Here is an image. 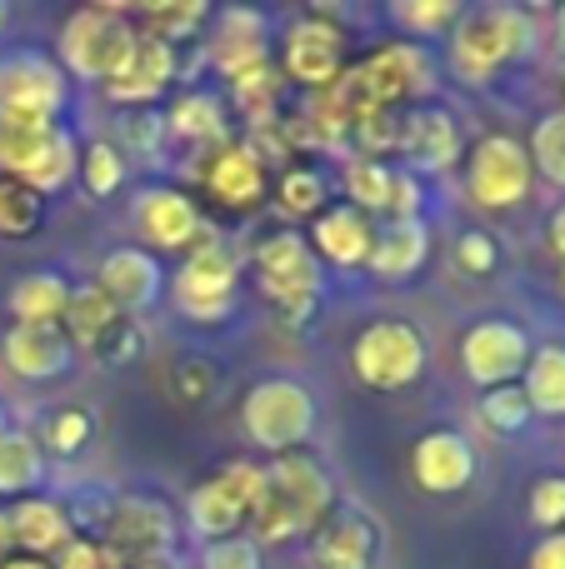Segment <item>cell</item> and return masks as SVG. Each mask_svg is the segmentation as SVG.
I'll list each match as a JSON object with an SVG mask.
<instances>
[{"label":"cell","mask_w":565,"mask_h":569,"mask_svg":"<svg viewBox=\"0 0 565 569\" xmlns=\"http://www.w3.org/2000/svg\"><path fill=\"white\" fill-rule=\"evenodd\" d=\"M336 505V485L320 455L310 450H286L266 465V495L250 510L256 525V545H280L300 530H316V520Z\"/></svg>","instance_id":"cell-1"},{"label":"cell","mask_w":565,"mask_h":569,"mask_svg":"<svg viewBox=\"0 0 565 569\" xmlns=\"http://www.w3.org/2000/svg\"><path fill=\"white\" fill-rule=\"evenodd\" d=\"M76 166H80V146L60 120L0 110V180H20V186H30L46 200L76 180Z\"/></svg>","instance_id":"cell-2"},{"label":"cell","mask_w":565,"mask_h":569,"mask_svg":"<svg viewBox=\"0 0 565 569\" xmlns=\"http://www.w3.org/2000/svg\"><path fill=\"white\" fill-rule=\"evenodd\" d=\"M536 46V16L521 6H480L460 10L450 26V70L466 86H486L500 66L521 60Z\"/></svg>","instance_id":"cell-3"},{"label":"cell","mask_w":565,"mask_h":569,"mask_svg":"<svg viewBox=\"0 0 565 569\" xmlns=\"http://www.w3.org/2000/svg\"><path fill=\"white\" fill-rule=\"evenodd\" d=\"M256 280H260V295H266L270 315H276L286 330H300L310 325L320 305V284H326V270H320L316 250L306 246V236L296 230H276L256 246Z\"/></svg>","instance_id":"cell-4"},{"label":"cell","mask_w":565,"mask_h":569,"mask_svg":"<svg viewBox=\"0 0 565 569\" xmlns=\"http://www.w3.org/2000/svg\"><path fill=\"white\" fill-rule=\"evenodd\" d=\"M136 40H140L136 20H130L120 6H86L60 26V60L56 66L66 70V80L76 76V80L106 86V80H116L120 70H126Z\"/></svg>","instance_id":"cell-5"},{"label":"cell","mask_w":565,"mask_h":569,"mask_svg":"<svg viewBox=\"0 0 565 569\" xmlns=\"http://www.w3.org/2000/svg\"><path fill=\"white\" fill-rule=\"evenodd\" d=\"M316 390L290 375H270V380L250 385L240 400V430L246 440H256L260 450L286 455V450H306L310 430H316Z\"/></svg>","instance_id":"cell-6"},{"label":"cell","mask_w":565,"mask_h":569,"mask_svg":"<svg viewBox=\"0 0 565 569\" xmlns=\"http://www.w3.org/2000/svg\"><path fill=\"white\" fill-rule=\"evenodd\" d=\"M236 290H240V260L226 240L206 236L186 250L180 260V276L170 280V300L186 315L190 325H220L236 310Z\"/></svg>","instance_id":"cell-7"},{"label":"cell","mask_w":565,"mask_h":569,"mask_svg":"<svg viewBox=\"0 0 565 569\" xmlns=\"http://www.w3.org/2000/svg\"><path fill=\"white\" fill-rule=\"evenodd\" d=\"M430 365V345L406 320H370L350 345V370L366 390H410Z\"/></svg>","instance_id":"cell-8"},{"label":"cell","mask_w":565,"mask_h":569,"mask_svg":"<svg viewBox=\"0 0 565 569\" xmlns=\"http://www.w3.org/2000/svg\"><path fill=\"white\" fill-rule=\"evenodd\" d=\"M260 495H266V465L230 460L190 490L186 520L206 540H230V535H240V525H250V510L260 505Z\"/></svg>","instance_id":"cell-9"},{"label":"cell","mask_w":565,"mask_h":569,"mask_svg":"<svg viewBox=\"0 0 565 569\" xmlns=\"http://www.w3.org/2000/svg\"><path fill=\"white\" fill-rule=\"evenodd\" d=\"M100 545L126 569H166V560L176 555V515L156 495H116Z\"/></svg>","instance_id":"cell-10"},{"label":"cell","mask_w":565,"mask_h":569,"mask_svg":"<svg viewBox=\"0 0 565 569\" xmlns=\"http://www.w3.org/2000/svg\"><path fill=\"white\" fill-rule=\"evenodd\" d=\"M536 186V170H531L526 140L506 136V130H490L476 140L466 160V196L480 210H516L521 200Z\"/></svg>","instance_id":"cell-11"},{"label":"cell","mask_w":565,"mask_h":569,"mask_svg":"<svg viewBox=\"0 0 565 569\" xmlns=\"http://www.w3.org/2000/svg\"><path fill=\"white\" fill-rule=\"evenodd\" d=\"M310 560H316V569H380L386 530L366 505L336 500L310 530Z\"/></svg>","instance_id":"cell-12"},{"label":"cell","mask_w":565,"mask_h":569,"mask_svg":"<svg viewBox=\"0 0 565 569\" xmlns=\"http://www.w3.org/2000/svg\"><path fill=\"white\" fill-rule=\"evenodd\" d=\"M346 76V36L326 10H310L296 26L286 30V46H280V80H296L310 96L330 90Z\"/></svg>","instance_id":"cell-13"},{"label":"cell","mask_w":565,"mask_h":569,"mask_svg":"<svg viewBox=\"0 0 565 569\" xmlns=\"http://www.w3.org/2000/svg\"><path fill=\"white\" fill-rule=\"evenodd\" d=\"M356 76L380 110H396V106H406V100H420L436 86V60H430V50L416 46V40H390V46H376L360 60Z\"/></svg>","instance_id":"cell-14"},{"label":"cell","mask_w":565,"mask_h":569,"mask_svg":"<svg viewBox=\"0 0 565 569\" xmlns=\"http://www.w3.org/2000/svg\"><path fill=\"white\" fill-rule=\"evenodd\" d=\"M70 100V80L40 50H6L0 56V110H20V116L60 120Z\"/></svg>","instance_id":"cell-15"},{"label":"cell","mask_w":565,"mask_h":569,"mask_svg":"<svg viewBox=\"0 0 565 569\" xmlns=\"http://www.w3.org/2000/svg\"><path fill=\"white\" fill-rule=\"evenodd\" d=\"M531 335L516 320H476L460 335V365H466L470 385L496 390V385H516L531 360Z\"/></svg>","instance_id":"cell-16"},{"label":"cell","mask_w":565,"mask_h":569,"mask_svg":"<svg viewBox=\"0 0 565 569\" xmlns=\"http://www.w3.org/2000/svg\"><path fill=\"white\" fill-rule=\"evenodd\" d=\"M206 66H216L226 80L246 76L256 66H270V30L260 10L226 6L220 16H210V40H200Z\"/></svg>","instance_id":"cell-17"},{"label":"cell","mask_w":565,"mask_h":569,"mask_svg":"<svg viewBox=\"0 0 565 569\" xmlns=\"http://www.w3.org/2000/svg\"><path fill=\"white\" fill-rule=\"evenodd\" d=\"M130 220H136L140 240L150 250H190L200 236H206V220H200L196 200L176 186H146L130 206Z\"/></svg>","instance_id":"cell-18"},{"label":"cell","mask_w":565,"mask_h":569,"mask_svg":"<svg viewBox=\"0 0 565 569\" xmlns=\"http://www.w3.org/2000/svg\"><path fill=\"white\" fill-rule=\"evenodd\" d=\"M410 480L426 495H460L476 480V450L460 430H426L410 450Z\"/></svg>","instance_id":"cell-19"},{"label":"cell","mask_w":565,"mask_h":569,"mask_svg":"<svg viewBox=\"0 0 565 569\" xmlns=\"http://www.w3.org/2000/svg\"><path fill=\"white\" fill-rule=\"evenodd\" d=\"M0 355H6V370L30 385L60 380L76 365V345L60 325H10L6 340H0Z\"/></svg>","instance_id":"cell-20"},{"label":"cell","mask_w":565,"mask_h":569,"mask_svg":"<svg viewBox=\"0 0 565 569\" xmlns=\"http://www.w3.org/2000/svg\"><path fill=\"white\" fill-rule=\"evenodd\" d=\"M396 150L410 160V176H436V170H450L460 160V126L450 110L440 106H410L400 116V140Z\"/></svg>","instance_id":"cell-21"},{"label":"cell","mask_w":565,"mask_h":569,"mask_svg":"<svg viewBox=\"0 0 565 569\" xmlns=\"http://www.w3.org/2000/svg\"><path fill=\"white\" fill-rule=\"evenodd\" d=\"M96 284L110 295V305H116L120 315H130V310H150V305L160 300V290H166V270H160V260L150 256V250L120 246L100 260Z\"/></svg>","instance_id":"cell-22"},{"label":"cell","mask_w":565,"mask_h":569,"mask_svg":"<svg viewBox=\"0 0 565 569\" xmlns=\"http://www.w3.org/2000/svg\"><path fill=\"white\" fill-rule=\"evenodd\" d=\"M170 80H176V46L140 36L136 50H130V60H126V70H120L116 80H106V96L126 110H146L150 100L166 96Z\"/></svg>","instance_id":"cell-23"},{"label":"cell","mask_w":565,"mask_h":569,"mask_svg":"<svg viewBox=\"0 0 565 569\" xmlns=\"http://www.w3.org/2000/svg\"><path fill=\"white\" fill-rule=\"evenodd\" d=\"M6 530H10V550L30 555V560H50V555H60L76 540L60 500H50V495H26V500H16V510L6 515Z\"/></svg>","instance_id":"cell-24"},{"label":"cell","mask_w":565,"mask_h":569,"mask_svg":"<svg viewBox=\"0 0 565 569\" xmlns=\"http://www.w3.org/2000/svg\"><path fill=\"white\" fill-rule=\"evenodd\" d=\"M430 260V226L426 220H386L370 240L366 270L386 284H406Z\"/></svg>","instance_id":"cell-25"},{"label":"cell","mask_w":565,"mask_h":569,"mask_svg":"<svg viewBox=\"0 0 565 569\" xmlns=\"http://www.w3.org/2000/svg\"><path fill=\"white\" fill-rule=\"evenodd\" d=\"M370 240H376V226H370L360 210L350 206H326L310 226L306 246L316 250V260H330L340 270H360L370 256Z\"/></svg>","instance_id":"cell-26"},{"label":"cell","mask_w":565,"mask_h":569,"mask_svg":"<svg viewBox=\"0 0 565 569\" xmlns=\"http://www.w3.org/2000/svg\"><path fill=\"white\" fill-rule=\"evenodd\" d=\"M206 190L226 210H256L266 200V166L250 156V146H220L206 166Z\"/></svg>","instance_id":"cell-27"},{"label":"cell","mask_w":565,"mask_h":569,"mask_svg":"<svg viewBox=\"0 0 565 569\" xmlns=\"http://www.w3.org/2000/svg\"><path fill=\"white\" fill-rule=\"evenodd\" d=\"M66 300H70V284L60 270H26L6 295L16 325H60Z\"/></svg>","instance_id":"cell-28"},{"label":"cell","mask_w":565,"mask_h":569,"mask_svg":"<svg viewBox=\"0 0 565 569\" xmlns=\"http://www.w3.org/2000/svg\"><path fill=\"white\" fill-rule=\"evenodd\" d=\"M166 136L190 146H226V106L210 90H180L166 110Z\"/></svg>","instance_id":"cell-29"},{"label":"cell","mask_w":565,"mask_h":569,"mask_svg":"<svg viewBox=\"0 0 565 569\" xmlns=\"http://www.w3.org/2000/svg\"><path fill=\"white\" fill-rule=\"evenodd\" d=\"M521 390H526V400H531V415L565 420V345H541V350H531Z\"/></svg>","instance_id":"cell-30"},{"label":"cell","mask_w":565,"mask_h":569,"mask_svg":"<svg viewBox=\"0 0 565 569\" xmlns=\"http://www.w3.org/2000/svg\"><path fill=\"white\" fill-rule=\"evenodd\" d=\"M116 320H120V310L110 305V295L90 280V284H76V290H70L66 315H60V330L70 335V345H76V350H96L100 335H106Z\"/></svg>","instance_id":"cell-31"},{"label":"cell","mask_w":565,"mask_h":569,"mask_svg":"<svg viewBox=\"0 0 565 569\" xmlns=\"http://www.w3.org/2000/svg\"><path fill=\"white\" fill-rule=\"evenodd\" d=\"M40 480H46V450L36 445V435L6 430L0 435V495L26 500L40 490Z\"/></svg>","instance_id":"cell-32"},{"label":"cell","mask_w":565,"mask_h":569,"mask_svg":"<svg viewBox=\"0 0 565 569\" xmlns=\"http://www.w3.org/2000/svg\"><path fill=\"white\" fill-rule=\"evenodd\" d=\"M206 26H210V6H200V0H160V6L140 10V26L136 30L180 50V46H196Z\"/></svg>","instance_id":"cell-33"},{"label":"cell","mask_w":565,"mask_h":569,"mask_svg":"<svg viewBox=\"0 0 565 569\" xmlns=\"http://www.w3.org/2000/svg\"><path fill=\"white\" fill-rule=\"evenodd\" d=\"M280 86H286V80H280L276 66H256L230 80V100H236V110L250 120V130H266L280 120Z\"/></svg>","instance_id":"cell-34"},{"label":"cell","mask_w":565,"mask_h":569,"mask_svg":"<svg viewBox=\"0 0 565 569\" xmlns=\"http://www.w3.org/2000/svg\"><path fill=\"white\" fill-rule=\"evenodd\" d=\"M346 200L350 210H360V216H390V180H396V166H386V160H366V156H350L346 166Z\"/></svg>","instance_id":"cell-35"},{"label":"cell","mask_w":565,"mask_h":569,"mask_svg":"<svg viewBox=\"0 0 565 569\" xmlns=\"http://www.w3.org/2000/svg\"><path fill=\"white\" fill-rule=\"evenodd\" d=\"M96 440V415L80 410V405H66V410H50L46 425H40V450H50L56 460H76L86 445Z\"/></svg>","instance_id":"cell-36"},{"label":"cell","mask_w":565,"mask_h":569,"mask_svg":"<svg viewBox=\"0 0 565 569\" xmlns=\"http://www.w3.org/2000/svg\"><path fill=\"white\" fill-rule=\"evenodd\" d=\"M526 156L541 180L565 190V110H551V116L536 120V130L526 140Z\"/></svg>","instance_id":"cell-37"},{"label":"cell","mask_w":565,"mask_h":569,"mask_svg":"<svg viewBox=\"0 0 565 569\" xmlns=\"http://www.w3.org/2000/svg\"><path fill=\"white\" fill-rule=\"evenodd\" d=\"M76 176H80V186H86L90 200H106L126 186V156H120L110 140H90V146L80 150Z\"/></svg>","instance_id":"cell-38"},{"label":"cell","mask_w":565,"mask_h":569,"mask_svg":"<svg viewBox=\"0 0 565 569\" xmlns=\"http://www.w3.org/2000/svg\"><path fill=\"white\" fill-rule=\"evenodd\" d=\"M326 196H330V186L320 166H290L280 176V210L296 220H316L326 210Z\"/></svg>","instance_id":"cell-39"},{"label":"cell","mask_w":565,"mask_h":569,"mask_svg":"<svg viewBox=\"0 0 565 569\" xmlns=\"http://www.w3.org/2000/svg\"><path fill=\"white\" fill-rule=\"evenodd\" d=\"M46 220V200L20 180H0V240H26Z\"/></svg>","instance_id":"cell-40"},{"label":"cell","mask_w":565,"mask_h":569,"mask_svg":"<svg viewBox=\"0 0 565 569\" xmlns=\"http://www.w3.org/2000/svg\"><path fill=\"white\" fill-rule=\"evenodd\" d=\"M390 20L400 30H410L416 40H430V36H450V26L460 20V6L456 0H396Z\"/></svg>","instance_id":"cell-41"},{"label":"cell","mask_w":565,"mask_h":569,"mask_svg":"<svg viewBox=\"0 0 565 569\" xmlns=\"http://www.w3.org/2000/svg\"><path fill=\"white\" fill-rule=\"evenodd\" d=\"M480 420L490 425L496 435H521L536 415H531V400H526V390H521V380L516 385H496V390H480Z\"/></svg>","instance_id":"cell-42"},{"label":"cell","mask_w":565,"mask_h":569,"mask_svg":"<svg viewBox=\"0 0 565 569\" xmlns=\"http://www.w3.org/2000/svg\"><path fill=\"white\" fill-rule=\"evenodd\" d=\"M526 515H531V525H536V530L565 535V475H546V480L531 485Z\"/></svg>","instance_id":"cell-43"},{"label":"cell","mask_w":565,"mask_h":569,"mask_svg":"<svg viewBox=\"0 0 565 569\" xmlns=\"http://www.w3.org/2000/svg\"><path fill=\"white\" fill-rule=\"evenodd\" d=\"M160 140H166V116L160 110H126L120 116V156H156Z\"/></svg>","instance_id":"cell-44"},{"label":"cell","mask_w":565,"mask_h":569,"mask_svg":"<svg viewBox=\"0 0 565 569\" xmlns=\"http://www.w3.org/2000/svg\"><path fill=\"white\" fill-rule=\"evenodd\" d=\"M90 355H100L110 370H120V365H136L140 355H146V330H140L130 315H120V320L110 325L106 335H100V345H96Z\"/></svg>","instance_id":"cell-45"},{"label":"cell","mask_w":565,"mask_h":569,"mask_svg":"<svg viewBox=\"0 0 565 569\" xmlns=\"http://www.w3.org/2000/svg\"><path fill=\"white\" fill-rule=\"evenodd\" d=\"M350 136L360 140V156H366V160H380L386 150H396V140H400V116H396V110H380V116H370V120H360V126H350Z\"/></svg>","instance_id":"cell-46"},{"label":"cell","mask_w":565,"mask_h":569,"mask_svg":"<svg viewBox=\"0 0 565 569\" xmlns=\"http://www.w3.org/2000/svg\"><path fill=\"white\" fill-rule=\"evenodd\" d=\"M200 569H260V545L250 535H230V540H210Z\"/></svg>","instance_id":"cell-47"},{"label":"cell","mask_w":565,"mask_h":569,"mask_svg":"<svg viewBox=\"0 0 565 569\" xmlns=\"http://www.w3.org/2000/svg\"><path fill=\"white\" fill-rule=\"evenodd\" d=\"M456 260H460V270H470V276H490V270L500 266V246L486 236V230H466V236L456 240Z\"/></svg>","instance_id":"cell-48"},{"label":"cell","mask_w":565,"mask_h":569,"mask_svg":"<svg viewBox=\"0 0 565 569\" xmlns=\"http://www.w3.org/2000/svg\"><path fill=\"white\" fill-rule=\"evenodd\" d=\"M50 569H126V565H120L100 540H80V535H76V540H70L66 550L50 560Z\"/></svg>","instance_id":"cell-49"},{"label":"cell","mask_w":565,"mask_h":569,"mask_svg":"<svg viewBox=\"0 0 565 569\" xmlns=\"http://www.w3.org/2000/svg\"><path fill=\"white\" fill-rule=\"evenodd\" d=\"M420 206H426L420 176H410V170H396V180H390V220H420Z\"/></svg>","instance_id":"cell-50"},{"label":"cell","mask_w":565,"mask_h":569,"mask_svg":"<svg viewBox=\"0 0 565 569\" xmlns=\"http://www.w3.org/2000/svg\"><path fill=\"white\" fill-rule=\"evenodd\" d=\"M170 380H176V395L186 405H200L210 395V385H216V375H210L206 360H180L176 370H170Z\"/></svg>","instance_id":"cell-51"},{"label":"cell","mask_w":565,"mask_h":569,"mask_svg":"<svg viewBox=\"0 0 565 569\" xmlns=\"http://www.w3.org/2000/svg\"><path fill=\"white\" fill-rule=\"evenodd\" d=\"M531 569H565V535H546L531 550Z\"/></svg>","instance_id":"cell-52"},{"label":"cell","mask_w":565,"mask_h":569,"mask_svg":"<svg viewBox=\"0 0 565 569\" xmlns=\"http://www.w3.org/2000/svg\"><path fill=\"white\" fill-rule=\"evenodd\" d=\"M546 240H551V250L561 256V266H565V206L551 216V226H546Z\"/></svg>","instance_id":"cell-53"},{"label":"cell","mask_w":565,"mask_h":569,"mask_svg":"<svg viewBox=\"0 0 565 569\" xmlns=\"http://www.w3.org/2000/svg\"><path fill=\"white\" fill-rule=\"evenodd\" d=\"M0 569H50V560H30V555H6Z\"/></svg>","instance_id":"cell-54"},{"label":"cell","mask_w":565,"mask_h":569,"mask_svg":"<svg viewBox=\"0 0 565 569\" xmlns=\"http://www.w3.org/2000/svg\"><path fill=\"white\" fill-rule=\"evenodd\" d=\"M10 555V530H6V515H0V560Z\"/></svg>","instance_id":"cell-55"},{"label":"cell","mask_w":565,"mask_h":569,"mask_svg":"<svg viewBox=\"0 0 565 569\" xmlns=\"http://www.w3.org/2000/svg\"><path fill=\"white\" fill-rule=\"evenodd\" d=\"M556 40H561V50H565V6L556 10Z\"/></svg>","instance_id":"cell-56"},{"label":"cell","mask_w":565,"mask_h":569,"mask_svg":"<svg viewBox=\"0 0 565 569\" xmlns=\"http://www.w3.org/2000/svg\"><path fill=\"white\" fill-rule=\"evenodd\" d=\"M6 26H10V10H6V6H0V30H6Z\"/></svg>","instance_id":"cell-57"},{"label":"cell","mask_w":565,"mask_h":569,"mask_svg":"<svg viewBox=\"0 0 565 569\" xmlns=\"http://www.w3.org/2000/svg\"><path fill=\"white\" fill-rule=\"evenodd\" d=\"M561 96H565V60H561Z\"/></svg>","instance_id":"cell-58"},{"label":"cell","mask_w":565,"mask_h":569,"mask_svg":"<svg viewBox=\"0 0 565 569\" xmlns=\"http://www.w3.org/2000/svg\"><path fill=\"white\" fill-rule=\"evenodd\" d=\"M0 435H6V415H0Z\"/></svg>","instance_id":"cell-59"},{"label":"cell","mask_w":565,"mask_h":569,"mask_svg":"<svg viewBox=\"0 0 565 569\" xmlns=\"http://www.w3.org/2000/svg\"><path fill=\"white\" fill-rule=\"evenodd\" d=\"M561 284H565V266H561Z\"/></svg>","instance_id":"cell-60"},{"label":"cell","mask_w":565,"mask_h":569,"mask_svg":"<svg viewBox=\"0 0 565 569\" xmlns=\"http://www.w3.org/2000/svg\"><path fill=\"white\" fill-rule=\"evenodd\" d=\"M166 569H180V565H166Z\"/></svg>","instance_id":"cell-61"}]
</instances>
